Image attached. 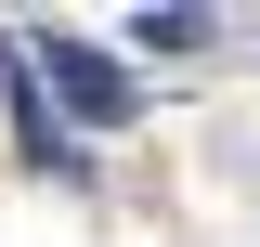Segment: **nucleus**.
Returning <instances> with one entry per match:
<instances>
[{
	"label": "nucleus",
	"mask_w": 260,
	"mask_h": 247,
	"mask_svg": "<svg viewBox=\"0 0 260 247\" xmlns=\"http://www.w3.org/2000/svg\"><path fill=\"white\" fill-rule=\"evenodd\" d=\"M39 91H65V104H78V130H117V117H130V78L91 52V39H65V26L39 39Z\"/></svg>",
	"instance_id": "nucleus-1"
},
{
	"label": "nucleus",
	"mask_w": 260,
	"mask_h": 247,
	"mask_svg": "<svg viewBox=\"0 0 260 247\" xmlns=\"http://www.w3.org/2000/svg\"><path fill=\"white\" fill-rule=\"evenodd\" d=\"M130 39H156V52H208V13L169 0V13H130Z\"/></svg>",
	"instance_id": "nucleus-2"
}]
</instances>
